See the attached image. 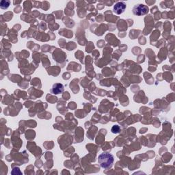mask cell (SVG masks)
I'll use <instances>...</instances> for the list:
<instances>
[{
    "mask_svg": "<svg viewBox=\"0 0 175 175\" xmlns=\"http://www.w3.org/2000/svg\"><path fill=\"white\" fill-rule=\"evenodd\" d=\"M111 131H112V132L113 133V134H117V133H118V132L120 131L119 126H118V125L113 126Z\"/></svg>",
    "mask_w": 175,
    "mask_h": 175,
    "instance_id": "obj_6",
    "label": "cell"
},
{
    "mask_svg": "<svg viewBox=\"0 0 175 175\" xmlns=\"http://www.w3.org/2000/svg\"><path fill=\"white\" fill-rule=\"evenodd\" d=\"M126 9V4L124 2H119L116 4L114 6V12L116 15H120V14L125 12Z\"/></svg>",
    "mask_w": 175,
    "mask_h": 175,
    "instance_id": "obj_3",
    "label": "cell"
},
{
    "mask_svg": "<svg viewBox=\"0 0 175 175\" xmlns=\"http://www.w3.org/2000/svg\"><path fill=\"white\" fill-rule=\"evenodd\" d=\"M149 11V8L148 6H146L145 4H136L133 8V13L135 15L137 16H141V15H145L148 14Z\"/></svg>",
    "mask_w": 175,
    "mask_h": 175,
    "instance_id": "obj_2",
    "label": "cell"
},
{
    "mask_svg": "<svg viewBox=\"0 0 175 175\" xmlns=\"http://www.w3.org/2000/svg\"><path fill=\"white\" fill-rule=\"evenodd\" d=\"M64 90V86L62 84H55L53 85L52 89L51 90V92L53 94H59V93H61Z\"/></svg>",
    "mask_w": 175,
    "mask_h": 175,
    "instance_id": "obj_4",
    "label": "cell"
},
{
    "mask_svg": "<svg viewBox=\"0 0 175 175\" xmlns=\"http://www.w3.org/2000/svg\"><path fill=\"white\" fill-rule=\"evenodd\" d=\"M10 4V1H6V0H3L1 2H0V6H1L2 9H7V8L9 7Z\"/></svg>",
    "mask_w": 175,
    "mask_h": 175,
    "instance_id": "obj_5",
    "label": "cell"
},
{
    "mask_svg": "<svg viewBox=\"0 0 175 175\" xmlns=\"http://www.w3.org/2000/svg\"><path fill=\"white\" fill-rule=\"evenodd\" d=\"M114 162V156L109 153H103L98 157V162L101 168L108 169L111 168Z\"/></svg>",
    "mask_w": 175,
    "mask_h": 175,
    "instance_id": "obj_1",
    "label": "cell"
}]
</instances>
